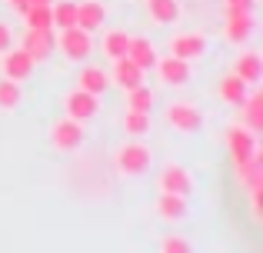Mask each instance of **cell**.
Returning a JSON list of instances; mask_svg holds the SVG:
<instances>
[{
  "label": "cell",
  "instance_id": "1",
  "mask_svg": "<svg viewBox=\"0 0 263 253\" xmlns=\"http://www.w3.org/2000/svg\"><path fill=\"white\" fill-rule=\"evenodd\" d=\"M117 170H120L123 177H140L150 170V147H143V143H127V147H120V153H117Z\"/></svg>",
  "mask_w": 263,
  "mask_h": 253
},
{
  "label": "cell",
  "instance_id": "2",
  "mask_svg": "<svg viewBox=\"0 0 263 253\" xmlns=\"http://www.w3.org/2000/svg\"><path fill=\"white\" fill-rule=\"evenodd\" d=\"M60 50L70 60H87L90 50H93V40H90L87 30H80V27L73 24V27H64V33H60Z\"/></svg>",
  "mask_w": 263,
  "mask_h": 253
},
{
  "label": "cell",
  "instance_id": "3",
  "mask_svg": "<svg viewBox=\"0 0 263 253\" xmlns=\"http://www.w3.org/2000/svg\"><path fill=\"white\" fill-rule=\"evenodd\" d=\"M160 190L163 193H190L193 190V177H190V170H183L180 163H170V167H163V173H160Z\"/></svg>",
  "mask_w": 263,
  "mask_h": 253
},
{
  "label": "cell",
  "instance_id": "4",
  "mask_svg": "<svg viewBox=\"0 0 263 253\" xmlns=\"http://www.w3.org/2000/svg\"><path fill=\"white\" fill-rule=\"evenodd\" d=\"M227 147H230L233 163H243V160H250V157L257 153V143H253L250 130H243V127H230L227 130Z\"/></svg>",
  "mask_w": 263,
  "mask_h": 253
},
{
  "label": "cell",
  "instance_id": "5",
  "mask_svg": "<svg viewBox=\"0 0 263 253\" xmlns=\"http://www.w3.org/2000/svg\"><path fill=\"white\" fill-rule=\"evenodd\" d=\"M33 64H37V60L30 57V53L24 50V47H20V50H10V53H4V77L7 80H27L30 77V70H33Z\"/></svg>",
  "mask_w": 263,
  "mask_h": 253
},
{
  "label": "cell",
  "instance_id": "6",
  "mask_svg": "<svg viewBox=\"0 0 263 253\" xmlns=\"http://www.w3.org/2000/svg\"><path fill=\"white\" fill-rule=\"evenodd\" d=\"M157 73L163 77V84H170V87H180V84H186L190 80V60H180V57H163V60H157Z\"/></svg>",
  "mask_w": 263,
  "mask_h": 253
},
{
  "label": "cell",
  "instance_id": "7",
  "mask_svg": "<svg viewBox=\"0 0 263 253\" xmlns=\"http://www.w3.org/2000/svg\"><path fill=\"white\" fill-rule=\"evenodd\" d=\"M80 143H84V127H80V120L67 117L53 127V147L57 150H77Z\"/></svg>",
  "mask_w": 263,
  "mask_h": 253
},
{
  "label": "cell",
  "instance_id": "8",
  "mask_svg": "<svg viewBox=\"0 0 263 253\" xmlns=\"http://www.w3.org/2000/svg\"><path fill=\"white\" fill-rule=\"evenodd\" d=\"M167 120L174 124V130H180V133H197L200 130V110L190 107V104H170Z\"/></svg>",
  "mask_w": 263,
  "mask_h": 253
},
{
  "label": "cell",
  "instance_id": "9",
  "mask_svg": "<svg viewBox=\"0 0 263 253\" xmlns=\"http://www.w3.org/2000/svg\"><path fill=\"white\" fill-rule=\"evenodd\" d=\"M97 113V93H90V90H73L70 97H67V117H73V120H90Z\"/></svg>",
  "mask_w": 263,
  "mask_h": 253
},
{
  "label": "cell",
  "instance_id": "10",
  "mask_svg": "<svg viewBox=\"0 0 263 253\" xmlns=\"http://www.w3.org/2000/svg\"><path fill=\"white\" fill-rule=\"evenodd\" d=\"M253 33V13H227V27H223V37L230 44H247Z\"/></svg>",
  "mask_w": 263,
  "mask_h": 253
},
{
  "label": "cell",
  "instance_id": "11",
  "mask_svg": "<svg viewBox=\"0 0 263 253\" xmlns=\"http://www.w3.org/2000/svg\"><path fill=\"white\" fill-rule=\"evenodd\" d=\"M53 30H30L27 27V37H24V50L30 53L33 60H44V57H50V50H53Z\"/></svg>",
  "mask_w": 263,
  "mask_h": 253
},
{
  "label": "cell",
  "instance_id": "12",
  "mask_svg": "<svg viewBox=\"0 0 263 253\" xmlns=\"http://www.w3.org/2000/svg\"><path fill=\"white\" fill-rule=\"evenodd\" d=\"M127 57L134 60L140 70H150L157 64V50L147 37H127Z\"/></svg>",
  "mask_w": 263,
  "mask_h": 253
},
{
  "label": "cell",
  "instance_id": "13",
  "mask_svg": "<svg viewBox=\"0 0 263 253\" xmlns=\"http://www.w3.org/2000/svg\"><path fill=\"white\" fill-rule=\"evenodd\" d=\"M170 50H174V57H180V60H193L206 50V40H203V33H180V37H174Z\"/></svg>",
  "mask_w": 263,
  "mask_h": 253
},
{
  "label": "cell",
  "instance_id": "14",
  "mask_svg": "<svg viewBox=\"0 0 263 253\" xmlns=\"http://www.w3.org/2000/svg\"><path fill=\"white\" fill-rule=\"evenodd\" d=\"M103 20H107V7L97 4V0H87V4H77V27L80 30H97V27H103Z\"/></svg>",
  "mask_w": 263,
  "mask_h": 253
},
{
  "label": "cell",
  "instance_id": "15",
  "mask_svg": "<svg viewBox=\"0 0 263 253\" xmlns=\"http://www.w3.org/2000/svg\"><path fill=\"white\" fill-rule=\"evenodd\" d=\"M114 64H117V67H114V80L123 87V90H130V87L143 84V70H140V67H137L130 57H117Z\"/></svg>",
  "mask_w": 263,
  "mask_h": 253
},
{
  "label": "cell",
  "instance_id": "16",
  "mask_svg": "<svg viewBox=\"0 0 263 253\" xmlns=\"http://www.w3.org/2000/svg\"><path fill=\"white\" fill-rule=\"evenodd\" d=\"M157 210H160V217H167V220H183L186 217V197L183 193H163L160 200H157Z\"/></svg>",
  "mask_w": 263,
  "mask_h": 253
},
{
  "label": "cell",
  "instance_id": "17",
  "mask_svg": "<svg viewBox=\"0 0 263 253\" xmlns=\"http://www.w3.org/2000/svg\"><path fill=\"white\" fill-rule=\"evenodd\" d=\"M24 20H27V27H30V30H53V13H50V4L27 7Z\"/></svg>",
  "mask_w": 263,
  "mask_h": 253
},
{
  "label": "cell",
  "instance_id": "18",
  "mask_svg": "<svg viewBox=\"0 0 263 253\" xmlns=\"http://www.w3.org/2000/svg\"><path fill=\"white\" fill-rule=\"evenodd\" d=\"M107 87H110V77L100 70V67H84V73H80V90H90V93L100 97Z\"/></svg>",
  "mask_w": 263,
  "mask_h": 253
},
{
  "label": "cell",
  "instance_id": "19",
  "mask_svg": "<svg viewBox=\"0 0 263 253\" xmlns=\"http://www.w3.org/2000/svg\"><path fill=\"white\" fill-rule=\"evenodd\" d=\"M233 73H237L240 80H243V84H257L260 80V57L253 50H247L243 57L237 60V67H233Z\"/></svg>",
  "mask_w": 263,
  "mask_h": 253
},
{
  "label": "cell",
  "instance_id": "20",
  "mask_svg": "<svg viewBox=\"0 0 263 253\" xmlns=\"http://www.w3.org/2000/svg\"><path fill=\"white\" fill-rule=\"evenodd\" d=\"M220 97L227 100V104H243L247 100V84L237 77V73H230V77H223V84H220Z\"/></svg>",
  "mask_w": 263,
  "mask_h": 253
},
{
  "label": "cell",
  "instance_id": "21",
  "mask_svg": "<svg viewBox=\"0 0 263 253\" xmlns=\"http://www.w3.org/2000/svg\"><path fill=\"white\" fill-rule=\"evenodd\" d=\"M147 10L157 24H174L180 7H177V0H147Z\"/></svg>",
  "mask_w": 263,
  "mask_h": 253
},
{
  "label": "cell",
  "instance_id": "22",
  "mask_svg": "<svg viewBox=\"0 0 263 253\" xmlns=\"http://www.w3.org/2000/svg\"><path fill=\"white\" fill-rule=\"evenodd\" d=\"M127 37L130 33H123V30H107L103 33V53H107L110 60L127 57Z\"/></svg>",
  "mask_w": 263,
  "mask_h": 253
},
{
  "label": "cell",
  "instance_id": "23",
  "mask_svg": "<svg viewBox=\"0 0 263 253\" xmlns=\"http://www.w3.org/2000/svg\"><path fill=\"white\" fill-rule=\"evenodd\" d=\"M123 130H127L130 137H143V133L150 130L147 110H127V117H123Z\"/></svg>",
  "mask_w": 263,
  "mask_h": 253
},
{
  "label": "cell",
  "instance_id": "24",
  "mask_svg": "<svg viewBox=\"0 0 263 253\" xmlns=\"http://www.w3.org/2000/svg\"><path fill=\"white\" fill-rule=\"evenodd\" d=\"M150 104H154V97H150V90L143 84H137V87L127 90V110H147L150 113Z\"/></svg>",
  "mask_w": 263,
  "mask_h": 253
},
{
  "label": "cell",
  "instance_id": "25",
  "mask_svg": "<svg viewBox=\"0 0 263 253\" xmlns=\"http://www.w3.org/2000/svg\"><path fill=\"white\" fill-rule=\"evenodd\" d=\"M50 13H53V27H60V30L77 24V4H67V0H64V4L50 7Z\"/></svg>",
  "mask_w": 263,
  "mask_h": 253
},
{
  "label": "cell",
  "instance_id": "26",
  "mask_svg": "<svg viewBox=\"0 0 263 253\" xmlns=\"http://www.w3.org/2000/svg\"><path fill=\"white\" fill-rule=\"evenodd\" d=\"M20 104V84L17 80H0V107L4 110H13V107Z\"/></svg>",
  "mask_w": 263,
  "mask_h": 253
},
{
  "label": "cell",
  "instance_id": "27",
  "mask_svg": "<svg viewBox=\"0 0 263 253\" xmlns=\"http://www.w3.org/2000/svg\"><path fill=\"white\" fill-rule=\"evenodd\" d=\"M240 107H247V124H250L253 130H260V127H263V97H260V93L247 97Z\"/></svg>",
  "mask_w": 263,
  "mask_h": 253
},
{
  "label": "cell",
  "instance_id": "28",
  "mask_svg": "<svg viewBox=\"0 0 263 253\" xmlns=\"http://www.w3.org/2000/svg\"><path fill=\"white\" fill-rule=\"evenodd\" d=\"M227 13H253V0H223Z\"/></svg>",
  "mask_w": 263,
  "mask_h": 253
},
{
  "label": "cell",
  "instance_id": "29",
  "mask_svg": "<svg viewBox=\"0 0 263 253\" xmlns=\"http://www.w3.org/2000/svg\"><path fill=\"white\" fill-rule=\"evenodd\" d=\"M163 250H167V253H186V250H190V243L180 240V237H170V240H163Z\"/></svg>",
  "mask_w": 263,
  "mask_h": 253
},
{
  "label": "cell",
  "instance_id": "30",
  "mask_svg": "<svg viewBox=\"0 0 263 253\" xmlns=\"http://www.w3.org/2000/svg\"><path fill=\"white\" fill-rule=\"evenodd\" d=\"M10 27H7V24H0V53H4V50H10Z\"/></svg>",
  "mask_w": 263,
  "mask_h": 253
},
{
  "label": "cell",
  "instance_id": "31",
  "mask_svg": "<svg viewBox=\"0 0 263 253\" xmlns=\"http://www.w3.org/2000/svg\"><path fill=\"white\" fill-rule=\"evenodd\" d=\"M7 4H10L13 10L20 13V17H24V13H27V7H30V4H27V0H7Z\"/></svg>",
  "mask_w": 263,
  "mask_h": 253
},
{
  "label": "cell",
  "instance_id": "32",
  "mask_svg": "<svg viewBox=\"0 0 263 253\" xmlns=\"http://www.w3.org/2000/svg\"><path fill=\"white\" fill-rule=\"evenodd\" d=\"M27 4H30V7H37V4H50V0H27Z\"/></svg>",
  "mask_w": 263,
  "mask_h": 253
}]
</instances>
